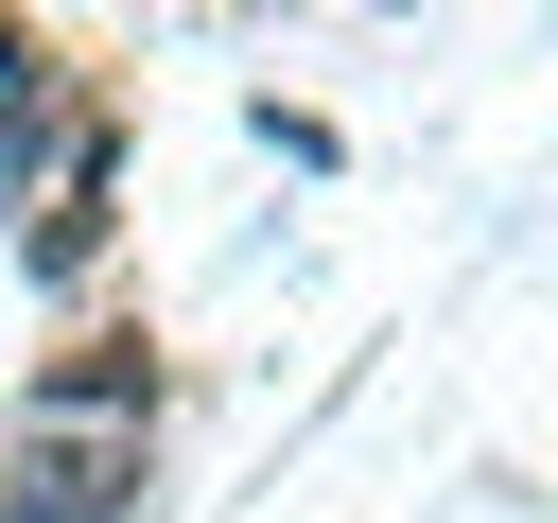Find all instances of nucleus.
<instances>
[{
	"instance_id": "3",
	"label": "nucleus",
	"mask_w": 558,
	"mask_h": 523,
	"mask_svg": "<svg viewBox=\"0 0 558 523\" xmlns=\"http://www.w3.org/2000/svg\"><path fill=\"white\" fill-rule=\"evenodd\" d=\"M105 209H122V139L87 122V139H70V174L35 192V227H17V262H35V279H87V262H105Z\"/></svg>"
},
{
	"instance_id": "1",
	"label": "nucleus",
	"mask_w": 558,
	"mask_h": 523,
	"mask_svg": "<svg viewBox=\"0 0 558 523\" xmlns=\"http://www.w3.org/2000/svg\"><path fill=\"white\" fill-rule=\"evenodd\" d=\"M140 418H157V349L140 331H70L17 384V436H140Z\"/></svg>"
},
{
	"instance_id": "2",
	"label": "nucleus",
	"mask_w": 558,
	"mask_h": 523,
	"mask_svg": "<svg viewBox=\"0 0 558 523\" xmlns=\"http://www.w3.org/2000/svg\"><path fill=\"white\" fill-rule=\"evenodd\" d=\"M0 523H140V436H17Z\"/></svg>"
}]
</instances>
